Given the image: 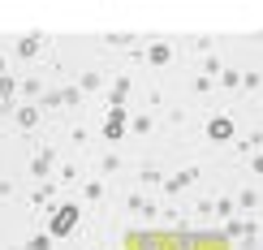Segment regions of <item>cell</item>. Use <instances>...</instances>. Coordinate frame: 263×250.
<instances>
[{
  "label": "cell",
  "mask_w": 263,
  "mask_h": 250,
  "mask_svg": "<svg viewBox=\"0 0 263 250\" xmlns=\"http://www.w3.org/2000/svg\"><path fill=\"white\" fill-rule=\"evenodd\" d=\"M69 224H73V211H69V207H65V211L57 216V233H69Z\"/></svg>",
  "instance_id": "obj_1"
}]
</instances>
